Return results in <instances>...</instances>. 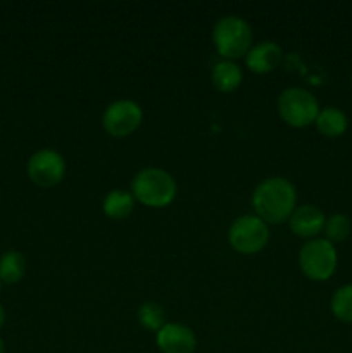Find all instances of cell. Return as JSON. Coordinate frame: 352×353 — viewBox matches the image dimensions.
Masks as SVG:
<instances>
[{"mask_svg": "<svg viewBox=\"0 0 352 353\" xmlns=\"http://www.w3.org/2000/svg\"><path fill=\"white\" fill-rule=\"evenodd\" d=\"M297 207V190L282 176H271L259 183L252 192V209L266 224L289 221Z\"/></svg>", "mask_w": 352, "mask_h": 353, "instance_id": "cell-1", "label": "cell"}, {"mask_svg": "<svg viewBox=\"0 0 352 353\" xmlns=\"http://www.w3.org/2000/svg\"><path fill=\"white\" fill-rule=\"evenodd\" d=\"M176 179L161 168H145L135 174L131 181V195L135 202L152 209L168 207L176 199Z\"/></svg>", "mask_w": 352, "mask_h": 353, "instance_id": "cell-2", "label": "cell"}, {"mask_svg": "<svg viewBox=\"0 0 352 353\" xmlns=\"http://www.w3.org/2000/svg\"><path fill=\"white\" fill-rule=\"evenodd\" d=\"M213 43L224 61H237L247 55L252 47V30L238 16H224L213 28Z\"/></svg>", "mask_w": 352, "mask_h": 353, "instance_id": "cell-3", "label": "cell"}, {"mask_svg": "<svg viewBox=\"0 0 352 353\" xmlns=\"http://www.w3.org/2000/svg\"><path fill=\"white\" fill-rule=\"evenodd\" d=\"M337 248L324 238L309 240L299 252V268L311 281H328L337 271Z\"/></svg>", "mask_w": 352, "mask_h": 353, "instance_id": "cell-4", "label": "cell"}, {"mask_svg": "<svg viewBox=\"0 0 352 353\" xmlns=\"http://www.w3.org/2000/svg\"><path fill=\"white\" fill-rule=\"evenodd\" d=\"M278 114L292 128H307L314 124L317 114H320V103L316 97L306 88L292 86L283 90L278 95Z\"/></svg>", "mask_w": 352, "mask_h": 353, "instance_id": "cell-5", "label": "cell"}, {"mask_svg": "<svg viewBox=\"0 0 352 353\" xmlns=\"http://www.w3.org/2000/svg\"><path fill=\"white\" fill-rule=\"evenodd\" d=\"M228 241L238 254H259L269 241V226L255 214H245L233 221L228 230Z\"/></svg>", "mask_w": 352, "mask_h": 353, "instance_id": "cell-6", "label": "cell"}, {"mask_svg": "<svg viewBox=\"0 0 352 353\" xmlns=\"http://www.w3.org/2000/svg\"><path fill=\"white\" fill-rule=\"evenodd\" d=\"M144 110L137 102L128 99L114 100L102 114V128L113 138H126L140 128Z\"/></svg>", "mask_w": 352, "mask_h": 353, "instance_id": "cell-7", "label": "cell"}, {"mask_svg": "<svg viewBox=\"0 0 352 353\" xmlns=\"http://www.w3.org/2000/svg\"><path fill=\"white\" fill-rule=\"evenodd\" d=\"M28 178L40 188H52L66 176V161L54 148H41L30 157L26 165Z\"/></svg>", "mask_w": 352, "mask_h": 353, "instance_id": "cell-8", "label": "cell"}, {"mask_svg": "<svg viewBox=\"0 0 352 353\" xmlns=\"http://www.w3.org/2000/svg\"><path fill=\"white\" fill-rule=\"evenodd\" d=\"M155 345L161 353H193L197 348V338L185 324L166 323L155 333Z\"/></svg>", "mask_w": 352, "mask_h": 353, "instance_id": "cell-9", "label": "cell"}, {"mask_svg": "<svg viewBox=\"0 0 352 353\" xmlns=\"http://www.w3.org/2000/svg\"><path fill=\"white\" fill-rule=\"evenodd\" d=\"M324 223H326V216L323 210L313 203H304V205H297L292 216L289 217V226L295 236L304 238V240H314L317 234L323 233Z\"/></svg>", "mask_w": 352, "mask_h": 353, "instance_id": "cell-10", "label": "cell"}, {"mask_svg": "<svg viewBox=\"0 0 352 353\" xmlns=\"http://www.w3.org/2000/svg\"><path fill=\"white\" fill-rule=\"evenodd\" d=\"M283 57L282 47L276 41L264 40L257 45H252L251 50L245 55L247 69L254 74H269L280 65Z\"/></svg>", "mask_w": 352, "mask_h": 353, "instance_id": "cell-11", "label": "cell"}, {"mask_svg": "<svg viewBox=\"0 0 352 353\" xmlns=\"http://www.w3.org/2000/svg\"><path fill=\"white\" fill-rule=\"evenodd\" d=\"M211 81L217 92L231 93L240 88L244 81V71L235 61H219L213 65Z\"/></svg>", "mask_w": 352, "mask_h": 353, "instance_id": "cell-12", "label": "cell"}, {"mask_svg": "<svg viewBox=\"0 0 352 353\" xmlns=\"http://www.w3.org/2000/svg\"><path fill=\"white\" fill-rule=\"evenodd\" d=\"M314 124H316V130L320 131L323 137L338 138L347 131L349 117L342 109L330 105L320 109V114H317Z\"/></svg>", "mask_w": 352, "mask_h": 353, "instance_id": "cell-13", "label": "cell"}, {"mask_svg": "<svg viewBox=\"0 0 352 353\" xmlns=\"http://www.w3.org/2000/svg\"><path fill=\"white\" fill-rule=\"evenodd\" d=\"M135 199L126 190H113L102 200V210L109 219L124 221L133 214Z\"/></svg>", "mask_w": 352, "mask_h": 353, "instance_id": "cell-14", "label": "cell"}, {"mask_svg": "<svg viewBox=\"0 0 352 353\" xmlns=\"http://www.w3.org/2000/svg\"><path fill=\"white\" fill-rule=\"evenodd\" d=\"M26 272V259L21 252L9 250L0 257V281L7 285L19 283Z\"/></svg>", "mask_w": 352, "mask_h": 353, "instance_id": "cell-15", "label": "cell"}, {"mask_svg": "<svg viewBox=\"0 0 352 353\" xmlns=\"http://www.w3.org/2000/svg\"><path fill=\"white\" fill-rule=\"evenodd\" d=\"M330 309L335 319L352 324V285H344L335 290L330 300Z\"/></svg>", "mask_w": 352, "mask_h": 353, "instance_id": "cell-16", "label": "cell"}, {"mask_svg": "<svg viewBox=\"0 0 352 353\" xmlns=\"http://www.w3.org/2000/svg\"><path fill=\"white\" fill-rule=\"evenodd\" d=\"M138 323L144 330L157 333L166 324V310L157 302H144L137 312Z\"/></svg>", "mask_w": 352, "mask_h": 353, "instance_id": "cell-17", "label": "cell"}, {"mask_svg": "<svg viewBox=\"0 0 352 353\" xmlns=\"http://www.w3.org/2000/svg\"><path fill=\"white\" fill-rule=\"evenodd\" d=\"M352 230V224L349 216L345 214H333V216L326 217V223H324V240H328L330 243H342L349 238Z\"/></svg>", "mask_w": 352, "mask_h": 353, "instance_id": "cell-18", "label": "cell"}, {"mask_svg": "<svg viewBox=\"0 0 352 353\" xmlns=\"http://www.w3.org/2000/svg\"><path fill=\"white\" fill-rule=\"evenodd\" d=\"M6 324V310H3V307L0 305V327Z\"/></svg>", "mask_w": 352, "mask_h": 353, "instance_id": "cell-19", "label": "cell"}, {"mask_svg": "<svg viewBox=\"0 0 352 353\" xmlns=\"http://www.w3.org/2000/svg\"><path fill=\"white\" fill-rule=\"evenodd\" d=\"M0 353H6V345H3L2 338H0Z\"/></svg>", "mask_w": 352, "mask_h": 353, "instance_id": "cell-20", "label": "cell"}, {"mask_svg": "<svg viewBox=\"0 0 352 353\" xmlns=\"http://www.w3.org/2000/svg\"><path fill=\"white\" fill-rule=\"evenodd\" d=\"M351 85H352V74H351Z\"/></svg>", "mask_w": 352, "mask_h": 353, "instance_id": "cell-21", "label": "cell"}, {"mask_svg": "<svg viewBox=\"0 0 352 353\" xmlns=\"http://www.w3.org/2000/svg\"><path fill=\"white\" fill-rule=\"evenodd\" d=\"M0 285H2V281H0Z\"/></svg>", "mask_w": 352, "mask_h": 353, "instance_id": "cell-22", "label": "cell"}]
</instances>
